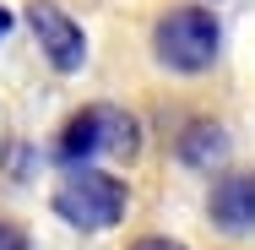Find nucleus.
I'll use <instances>...</instances> for the list:
<instances>
[{
	"label": "nucleus",
	"mask_w": 255,
	"mask_h": 250,
	"mask_svg": "<svg viewBox=\"0 0 255 250\" xmlns=\"http://www.w3.org/2000/svg\"><path fill=\"white\" fill-rule=\"evenodd\" d=\"M141 152V125L136 114L114 109V103H87L65 120V131L54 136V169H82L93 158H114L130 163Z\"/></svg>",
	"instance_id": "nucleus-1"
},
{
	"label": "nucleus",
	"mask_w": 255,
	"mask_h": 250,
	"mask_svg": "<svg viewBox=\"0 0 255 250\" xmlns=\"http://www.w3.org/2000/svg\"><path fill=\"white\" fill-rule=\"evenodd\" d=\"M54 212H60L71 229H82V234L114 229V223L130 212V185H125L120 174H109V169H93V163L65 169V180L54 185Z\"/></svg>",
	"instance_id": "nucleus-2"
},
{
	"label": "nucleus",
	"mask_w": 255,
	"mask_h": 250,
	"mask_svg": "<svg viewBox=\"0 0 255 250\" xmlns=\"http://www.w3.org/2000/svg\"><path fill=\"white\" fill-rule=\"evenodd\" d=\"M223 49V27L206 5H174L163 22L152 27V54L157 65L179 71V76H201Z\"/></svg>",
	"instance_id": "nucleus-3"
},
{
	"label": "nucleus",
	"mask_w": 255,
	"mask_h": 250,
	"mask_svg": "<svg viewBox=\"0 0 255 250\" xmlns=\"http://www.w3.org/2000/svg\"><path fill=\"white\" fill-rule=\"evenodd\" d=\"M27 27L38 33V49L49 54L54 71H82V60H87V33H82V22H76L65 5L33 0V5H27Z\"/></svg>",
	"instance_id": "nucleus-4"
},
{
	"label": "nucleus",
	"mask_w": 255,
	"mask_h": 250,
	"mask_svg": "<svg viewBox=\"0 0 255 250\" xmlns=\"http://www.w3.org/2000/svg\"><path fill=\"white\" fill-rule=\"evenodd\" d=\"M206 218L223 229V234H250L255 229V169H228L212 180V196H206Z\"/></svg>",
	"instance_id": "nucleus-5"
},
{
	"label": "nucleus",
	"mask_w": 255,
	"mask_h": 250,
	"mask_svg": "<svg viewBox=\"0 0 255 250\" xmlns=\"http://www.w3.org/2000/svg\"><path fill=\"white\" fill-rule=\"evenodd\" d=\"M223 158H228V131L217 120H190L179 131V163L185 169H212Z\"/></svg>",
	"instance_id": "nucleus-6"
},
{
	"label": "nucleus",
	"mask_w": 255,
	"mask_h": 250,
	"mask_svg": "<svg viewBox=\"0 0 255 250\" xmlns=\"http://www.w3.org/2000/svg\"><path fill=\"white\" fill-rule=\"evenodd\" d=\"M0 250H27V234L16 223H5V218H0Z\"/></svg>",
	"instance_id": "nucleus-7"
},
{
	"label": "nucleus",
	"mask_w": 255,
	"mask_h": 250,
	"mask_svg": "<svg viewBox=\"0 0 255 250\" xmlns=\"http://www.w3.org/2000/svg\"><path fill=\"white\" fill-rule=\"evenodd\" d=\"M130 250H185V245H179V240H163V234H141Z\"/></svg>",
	"instance_id": "nucleus-8"
},
{
	"label": "nucleus",
	"mask_w": 255,
	"mask_h": 250,
	"mask_svg": "<svg viewBox=\"0 0 255 250\" xmlns=\"http://www.w3.org/2000/svg\"><path fill=\"white\" fill-rule=\"evenodd\" d=\"M5 33H11V11L0 5V38H5Z\"/></svg>",
	"instance_id": "nucleus-9"
}]
</instances>
